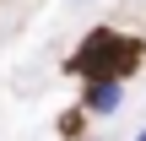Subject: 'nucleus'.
I'll list each match as a JSON object with an SVG mask.
<instances>
[{"mask_svg":"<svg viewBox=\"0 0 146 141\" xmlns=\"http://www.w3.org/2000/svg\"><path fill=\"white\" fill-rule=\"evenodd\" d=\"M135 141H146V130H141V136H135Z\"/></svg>","mask_w":146,"mask_h":141,"instance_id":"obj_2","label":"nucleus"},{"mask_svg":"<svg viewBox=\"0 0 146 141\" xmlns=\"http://www.w3.org/2000/svg\"><path fill=\"white\" fill-rule=\"evenodd\" d=\"M119 98H125V87H119L114 76H103V82H92V87H87V109H92L98 120L119 114Z\"/></svg>","mask_w":146,"mask_h":141,"instance_id":"obj_1","label":"nucleus"}]
</instances>
